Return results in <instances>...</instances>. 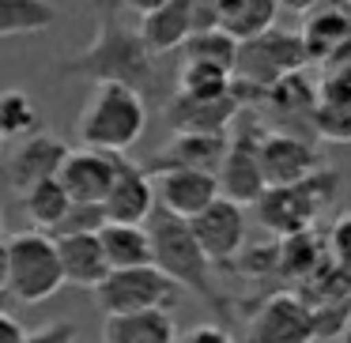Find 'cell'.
Listing matches in <instances>:
<instances>
[{
    "label": "cell",
    "instance_id": "2e32d148",
    "mask_svg": "<svg viewBox=\"0 0 351 343\" xmlns=\"http://www.w3.org/2000/svg\"><path fill=\"white\" fill-rule=\"evenodd\" d=\"M310 129L328 144H351V68H325L317 79Z\"/></svg>",
    "mask_w": 351,
    "mask_h": 343
},
{
    "label": "cell",
    "instance_id": "cb8c5ba5",
    "mask_svg": "<svg viewBox=\"0 0 351 343\" xmlns=\"http://www.w3.org/2000/svg\"><path fill=\"white\" fill-rule=\"evenodd\" d=\"M276 16H280L276 0H215V23L234 42H250L272 31Z\"/></svg>",
    "mask_w": 351,
    "mask_h": 343
},
{
    "label": "cell",
    "instance_id": "ac0fdd59",
    "mask_svg": "<svg viewBox=\"0 0 351 343\" xmlns=\"http://www.w3.org/2000/svg\"><path fill=\"white\" fill-rule=\"evenodd\" d=\"M152 185L155 207H162L167 215H178V219H193L219 196L215 174H200V170H170V174L152 177Z\"/></svg>",
    "mask_w": 351,
    "mask_h": 343
},
{
    "label": "cell",
    "instance_id": "836d02e7",
    "mask_svg": "<svg viewBox=\"0 0 351 343\" xmlns=\"http://www.w3.org/2000/svg\"><path fill=\"white\" fill-rule=\"evenodd\" d=\"M189 23H193V34L200 31H215V0H189Z\"/></svg>",
    "mask_w": 351,
    "mask_h": 343
},
{
    "label": "cell",
    "instance_id": "d590c367",
    "mask_svg": "<svg viewBox=\"0 0 351 343\" xmlns=\"http://www.w3.org/2000/svg\"><path fill=\"white\" fill-rule=\"evenodd\" d=\"M23 335H27V328L8 309H0V343H23Z\"/></svg>",
    "mask_w": 351,
    "mask_h": 343
},
{
    "label": "cell",
    "instance_id": "8fae6325",
    "mask_svg": "<svg viewBox=\"0 0 351 343\" xmlns=\"http://www.w3.org/2000/svg\"><path fill=\"white\" fill-rule=\"evenodd\" d=\"M257 162H261L265 189H276V185H298L317 166H325L321 155H317V147H313L310 140L291 136V132H272V129H265L261 140H257Z\"/></svg>",
    "mask_w": 351,
    "mask_h": 343
},
{
    "label": "cell",
    "instance_id": "ab89813d",
    "mask_svg": "<svg viewBox=\"0 0 351 343\" xmlns=\"http://www.w3.org/2000/svg\"><path fill=\"white\" fill-rule=\"evenodd\" d=\"M340 343H351V317H348V325H343V332H340Z\"/></svg>",
    "mask_w": 351,
    "mask_h": 343
},
{
    "label": "cell",
    "instance_id": "ee69618b",
    "mask_svg": "<svg viewBox=\"0 0 351 343\" xmlns=\"http://www.w3.org/2000/svg\"><path fill=\"white\" fill-rule=\"evenodd\" d=\"M0 147H4V140H0Z\"/></svg>",
    "mask_w": 351,
    "mask_h": 343
},
{
    "label": "cell",
    "instance_id": "60d3db41",
    "mask_svg": "<svg viewBox=\"0 0 351 343\" xmlns=\"http://www.w3.org/2000/svg\"><path fill=\"white\" fill-rule=\"evenodd\" d=\"M8 302H12V298H8V294H0V309H4V305H8Z\"/></svg>",
    "mask_w": 351,
    "mask_h": 343
},
{
    "label": "cell",
    "instance_id": "484cf974",
    "mask_svg": "<svg viewBox=\"0 0 351 343\" xmlns=\"http://www.w3.org/2000/svg\"><path fill=\"white\" fill-rule=\"evenodd\" d=\"M57 23L53 0H0V38L42 34Z\"/></svg>",
    "mask_w": 351,
    "mask_h": 343
},
{
    "label": "cell",
    "instance_id": "e575fe53",
    "mask_svg": "<svg viewBox=\"0 0 351 343\" xmlns=\"http://www.w3.org/2000/svg\"><path fill=\"white\" fill-rule=\"evenodd\" d=\"M332 249H336V257H340V264L351 268V215H343V219L336 223V230H332Z\"/></svg>",
    "mask_w": 351,
    "mask_h": 343
},
{
    "label": "cell",
    "instance_id": "4316f807",
    "mask_svg": "<svg viewBox=\"0 0 351 343\" xmlns=\"http://www.w3.org/2000/svg\"><path fill=\"white\" fill-rule=\"evenodd\" d=\"M19 200H23L27 219H31V223H34V230H42V234H53L57 223L64 219V212H69V204H72L69 192L61 189V181H57V177L31 185V189H27Z\"/></svg>",
    "mask_w": 351,
    "mask_h": 343
},
{
    "label": "cell",
    "instance_id": "7402d4cb",
    "mask_svg": "<svg viewBox=\"0 0 351 343\" xmlns=\"http://www.w3.org/2000/svg\"><path fill=\"white\" fill-rule=\"evenodd\" d=\"M140 42L152 57H162V53H174L178 46H185V38L193 34V23H189V0H167L159 4L155 12L140 16V27H136Z\"/></svg>",
    "mask_w": 351,
    "mask_h": 343
},
{
    "label": "cell",
    "instance_id": "9c48e42d",
    "mask_svg": "<svg viewBox=\"0 0 351 343\" xmlns=\"http://www.w3.org/2000/svg\"><path fill=\"white\" fill-rule=\"evenodd\" d=\"M189 223V234L193 242L200 245L212 268L219 264H234L245 249V230H250V219H245V207L234 204V200H223L215 196L204 212H197Z\"/></svg>",
    "mask_w": 351,
    "mask_h": 343
},
{
    "label": "cell",
    "instance_id": "f35d334b",
    "mask_svg": "<svg viewBox=\"0 0 351 343\" xmlns=\"http://www.w3.org/2000/svg\"><path fill=\"white\" fill-rule=\"evenodd\" d=\"M4 279H8V245L0 242V294H4Z\"/></svg>",
    "mask_w": 351,
    "mask_h": 343
},
{
    "label": "cell",
    "instance_id": "5b68a950",
    "mask_svg": "<svg viewBox=\"0 0 351 343\" xmlns=\"http://www.w3.org/2000/svg\"><path fill=\"white\" fill-rule=\"evenodd\" d=\"M336 192H340V174L328 166H317L298 185L265 189L253 207H257V219L265 230H272L276 238H295V234H306L325 207H332Z\"/></svg>",
    "mask_w": 351,
    "mask_h": 343
},
{
    "label": "cell",
    "instance_id": "9a60e30c",
    "mask_svg": "<svg viewBox=\"0 0 351 343\" xmlns=\"http://www.w3.org/2000/svg\"><path fill=\"white\" fill-rule=\"evenodd\" d=\"M64 155H69V144H64L61 136H53V132L42 129V132H34V136H27V140L16 144V151H12L8 162H4V177H8V185L23 196L31 185L57 177Z\"/></svg>",
    "mask_w": 351,
    "mask_h": 343
},
{
    "label": "cell",
    "instance_id": "f546056e",
    "mask_svg": "<svg viewBox=\"0 0 351 343\" xmlns=\"http://www.w3.org/2000/svg\"><path fill=\"white\" fill-rule=\"evenodd\" d=\"M178 94H193V99H219V94H230V72L212 68V64L182 61V72H178Z\"/></svg>",
    "mask_w": 351,
    "mask_h": 343
},
{
    "label": "cell",
    "instance_id": "6da1fadb",
    "mask_svg": "<svg viewBox=\"0 0 351 343\" xmlns=\"http://www.w3.org/2000/svg\"><path fill=\"white\" fill-rule=\"evenodd\" d=\"M117 0H95V38L80 53L57 61L61 79H91V84H121L140 99L159 91V64L144 49L136 27L125 23Z\"/></svg>",
    "mask_w": 351,
    "mask_h": 343
},
{
    "label": "cell",
    "instance_id": "d4e9b609",
    "mask_svg": "<svg viewBox=\"0 0 351 343\" xmlns=\"http://www.w3.org/2000/svg\"><path fill=\"white\" fill-rule=\"evenodd\" d=\"M99 249L110 272H125V268H147L152 264V242H147L144 227H121V223H106L99 230Z\"/></svg>",
    "mask_w": 351,
    "mask_h": 343
},
{
    "label": "cell",
    "instance_id": "3957f363",
    "mask_svg": "<svg viewBox=\"0 0 351 343\" xmlns=\"http://www.w3.org/2000/svg\"><path fill=\"white\" fill-rule=\"evenodd\" d=\"M147 129V102L132 87L121 84H95L87 106L80 110L76 136L91 151L125 155Z\"/></svg>",
    "mask_w": 351,
    "mask_h": 343
},
{
    "label": "cell",
    "instance_id": "8992f818",
    "mask_svg": "<svg viewBox=\"0 0 351 343\" xmlns=\"http://www.w3.org/2000/svg\"><path fill=\"white\" fill-rule=\"evenodd\" d=\"M4 245H8V279H4V294H8L12 302L38 305V302H49V298L64 287L57 245L49 234H42V230H23V234H12Z\"/></svg>",
    "mask_w": 351,
    "mask_h": 343
},
{
    "label": "cell",
    "instance_id": "7c38bea8",
    "mask_svg": "<svg viewBox=\"0 0 351 343\" xmlns=\"http://www.w3.org/2000/svg\"><path fill=\"white\" fill-rule=\"evenodd\" d=\"M313 94H317V79L306 76V68L291 72V76L276 79L272 87L257 94V106L272 117V132H291V136L310 140V114H313Z\"/></svg>",
    "mask_w": 351,
    "mask_h": 343
},
{
    "label": "cell",
    "instance_id": "7bdbcfd3",
    "mask_svg": "<svg viewBox=\"0 0 351 343\" xmlns=\"http://www.w3.org/2000/svg\"><path fill=\"white\" fill-rule=\"evenodd\" d=\"M0 230H4V215H0Z\"/></svg>",
    "mask_w": 351,
    "mask_h": 343
},
{
    "label": "cell",
    "instance_id": "603a6c76",
    "mask_svg": "<svg viewBox=\"0 0 351 343\" xmlns=\"http://www.w3.org/2000/svg\"><path fill=\"white\" fill-rule=\"evenodd\" d=\"M102 343H178L174 313L147 309V313L106 317V325H102Z\"/></svg>",
    "mask_w": 351,
    "mask_h": 343
},
{
    "label": "cell",
    "instance_id": "52a82bcc",
    "mask_svg": "<svg viewBox=\"0 0 351 343\" xmlns=\"http://www.w3.org/2000/svg\"><path fill=\"white\" fill-rule=\"evenodd\" d=\"M102 313L106 317H121V313H147V309H162L174 313L182 287L170 283L155 264L147 268H125V272H110L106 279L95 287Z\"/></svg>",
    "mask_w": 351,
    "mask_h": 343
},
{
    "label": "cell",
    "instance_id": "8d00e7d4",
    "mask_svg": "<svg viewBox=\"0 0 351 343\" xmlns=\"http://www.w3.org/2000/svg\"><path fill=\"white\" fill-rule=\"evenodd\" d=\"M125 12H136V16H147V12H155L159 4H167V0H117Z\"/></svg>",
    "mask_w": 351,
    "mask_h": 343
},
{
    "label": "cell",
    "instance_id": "1f68e13d",
    "mask_svg": "<svg viewBox=\"0 0 351 343\" xmlns=\"http://www.w3.org/2000/svg\"><path fill=\"white\" fill-rule=\"evenodd\" d=\"M178 343H245L227 325H193L189 332H178Z\"/></svg>",
    "mask_w": 351,
    "mask_h": 343
},
{
    "label": "cell",
    "instance_id": "30bf717a",
    "mask_svg": "<svg viewBox=\"0 0 351 343\" xmlns=\"http://www.w3.org/2000/svg\"><path fill=\"white\" fill-rule=\"evenodd\" d=\"M245 343H317V328H313V313L302 294H268L265 302L253 309Z\"/></svg>",
    "mask_w": 351,
    "mask_h": 343
},
{
    "label": "cell",
    "instance_id": "b9f144b4",
    "mask_svg": "<svg viewBox=\"0 0 351 343\" xmlns=\"http://www.w3.org/2000/svg\"><path fill=\"white\" fill-rule=\"evenodd\" d=\"M340 4H343V8H348V12H351V0H340Z\"/></svg>",
    "mask_w": 351,
    "mask_h": 343
},
{
    "label": "cell",
    "instance_id": "f1b7e54d",
    "mask_svg": "<svg viewBox=\"0 0 351 343\" xmlns=\"http://www.w3.org/2000/svg\"><path fill=\"white\" fill-rule=\"evenodd\" d=\"M182 49H185V61H193V64H212V68H223V72H230V68H234L238 42L230 38V34H223L219 27H215V31L189 34Z\"/></svg>",
    "mask_w": 351,
    "mask_h": 343
},
{
    "label": "cell",
    "instance_id": "ffe728a7",
    "mask_svg": "<svg viewBox=\"0 0 351 343\" xmlns=\"http://www.w3.org/2000/svg\"><path fill=\"white\" fill-rule=\"evenodd\" d=\"M298 42H302L306 64H325L332 53H340L351 42V12L343 4H332V8H313L306 12V23L298 31Z\"/></svg>",
    "mask_w": 351,
    "mask_h": 343
},
{
    "label": "cell",
    "instance_id": "277c9868",
    "mask_svg": "<svg viewBox=\"0 0 351 343\" xmlns=\"http://www.w3.org/2000/svg\"><path fill=\"white\" fill-rule=\"evenodd\" d=\"M306 68V53L302 42H298V31H272L257 34L250 42H238L234 53V68H230V91L234 99L245 106H257V94L265 87H272L276 79L291 76V72Z\"/></svg>",
    "mask_w": 351,
    "mask_h": 343
},
{
    "label": "cell",
    "instance_id": "4fadbf2b",
    "mask_svg": "<svg viewBox=\"0 0 351 343\" xmlns=\"http://www.w3.org/2000/svg\"><path fill=\"white\" fill-rule=\"evenodd\" d=\"M162 117L174 136H227L230 125L242 117V102L230 94L219 99H193V94H170Z\"/></svg>",
    "mask_w": 351,
    "mask_h": 343
},
{
    "label": "cell",
    "instance_id": "d6a6232c",
    "mask_svg": "<svg viewBox=\"0 0 351 343\" xmlns=\"http://www.w3.org/2000/svg\"><path fill=\"white\" fill-rule=\"evenodd\" d=\"M80 328L72 320H49V325L34 328V332L23 335V343H76Z\"/></svg>",
    "mask_w": 351,
    "mask_h": 343
},
{
    "label": "cell",
    "instance_id": "5bb4252c",
    "mask_svg": "<svg viewBox=\"0 0 351 343\" xmlns=\"http://www.w3.org/2000/svg\"><path fill=\"white\" fill-rule=\"evenodd\" d=\"M117 166H121V155L80 147V151L64 155L61 170H57V181L69 192L72 204H102L117 177Z\"/></svg>",
    "mask_w": 351,
    "mask_h": 343
},
{
    "label": "cell",
    "instance_id": "ba28073f",
    "mask_svg": "<svg viewBox=\"0 0 351 343\" xmlns=\"http://www.w3.org/2000/svg\"><path fill=\"white\" fill-rule=\"evenodd\" d=\"M234 132H227V151L223 162L215 170V185H219L223 200L234 204H257V196L265 192V177H261V162H257V140L265 132L261 121L250 125H230Z\"/></svg>",
    "mask_w": 351,
    "mask_h": 343
},
{
    "label": "cell",
    "instance_id": "4dcf8cb0",
    "mask_svg": "<svg viewBox=\"0 0 351 343\" xmlns=\"http://www.w3.org/2000/svg\"><path fill=\"white\" fill-rule=\"evenodd\" d=\"M106 227V215H102V204H69L64 219L57 223L53 238H72V234H99Z\"/></svg>",
    "mask_w": 351,
    "mask_h": 343
},
{
    "label": "cell",
    "instance_id": "83f0119b",
    "mask_svg": "<svg viewBox=\"0 0 351 343\" xmlns=\"http://www.w3.org/2000/svg\"><path fill=\"white\" fill-rule=\"evenodd\" d=\"M42 132V114L34 99L19 87L0 91V140H27Z\"/></svg>",
    "mask_w": 351,
    "mask_h": 343
},
{
    "label": "cell",
    "instance_id": "7a4b0ae2",
    "mask_svg": "<svg viewBox=\"0 0 351 343\" xmlns=\"http://www.w3.org/2000/svg\"><path fill=\"white\" fill-rule=\"evenodd\" d=\"M147 242H152V264L167 275L170 283H178L182 290L204 298L208 309H215L223 320L230 317V305L219 290V275H215L212 260L200 253V245L193 242L189 223L178 219V215H167L162 207H155L144 223Z\"/></svg>",
    "mask_w": 351,
    "mask_h": 343
},
{
    "label": "cell",
    "instance_id": "74e56055",
    "mask_svg": "<svg viewBox=\"0 0 351 343\" xmlns=\"http://www.w3.org/2000/svg\"><path fill=\"white\" fill-rule=\"evenodd\" d=\"M280 8H287V12H313V8H321L325 0H276Z\"/></svg>",
    "mask_w": 351,
    "mask_h": 343
},
{
    "label": "cell",
    "instance_id": "44dd1931",
    "mask_svg": "<svg viewBox=\"0 0 351 343\" xmlns=\"http://www.w3.org/2000/svg\"><path fill=\"white\" fill-rule=\"evenodd\" d=\"M49 238H53V234H49ZM53 245H57V260H61V279L72 283V287L95 290L110 275L106 260H102V249H99V234L53 238Z\"/></svg>",
    "mask_w": 351,
    "mask_h": 343
},
{
    "label": "cell",
    "instance_id": "e0dca14e",
    "mask_svg": "<svg viewBox=\"0 0 351 343\" xmlns=\"http://www.w3.org/2000/svg\"><path fill=\"white\" fill-rule=\"evenodd\" d=\"M155 212V185L136 162H129L121 155L117 177L110 185L106 200H102V215L106 223H121V227H144L147 215Z\"/></svg>",
    "mask_w": 351,
    "mask_h": 343
},
{
    "label": "cell",
    "instance_id": "d6986e66",
    "mask_svg": "<svg viewBox=\"0 0 351 343\" xmlns=\"http://www.w3.org/2000/svg\"><path fill=\"white\" fill-rule=\"evenodd\" d=\"M227 151V136H174L162 151H155L144 162L147 177L170 174V170H200V174H215Z\"/></svg>",
    "mask_w": 351,
    "mask_h": 343
}]
</instances>
